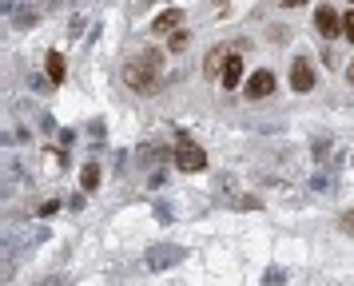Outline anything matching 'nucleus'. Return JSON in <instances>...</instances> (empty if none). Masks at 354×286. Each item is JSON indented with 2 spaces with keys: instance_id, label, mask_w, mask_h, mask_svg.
Returning a JSON list of instances; mask_svg holds the SVG:
<instances>
[{
  "instance_id": "nucleus-2",
  "label": "nucleus",
  "mask_w": 354,
  "mask_h": 286,
  "mask_svg": "<svg viewBox=\"0 0 354 286\" xmlns=\"http://www.w3.org/2000/svg\"><path fill=\"white\" fill-rule=\"evenodd\" d=\"M203 163H207L203 147H195V143H179V151H176V167L179 171H203Z\"/></svg>"
},
{
  "instance_id": "nucleus-15",
  "label": "nucleus",
  "mask_w": 354,
  "mask_h": 286,
  "mask_svg": "<svg viewBox=\"0 0 354 286\" xmlns=\"http://www.w3.org/2000/svg\"><path fill=\"white\" fill-rule=\"evenodd\" d=\"M283 4H287V8H299V4H306V0H283Z\"/></svg>"
},
{
  "instance_id": "nucleus-3",
  "label": "nucleus",
  "mask_w": 354,
  "mask_h": 286,
  "mask_svg": "<svg viewBox=\"0 0 354 286\" xmlns=\"http://www.w3.org/2000/svg\"><path fill=\"white\" fill-rule=\"evenodd\" d=\"M179 258H183L179 247H151L147 251V270H167V267H176Z\"/></svg>"
},
{
  "instance_id": "nucleus-8",
  "label": "nucleus",
  "mask_w": 354,
  "mask_h": 286,
  "mask_svg": "<svg viewBox=\"0 0 354 286\" xmlns=\"http://www.w3.org/2000/svg\"><path fill=\"white\" fill-rule=\"evenodd\" d=\"M44 68H48V79H52V84H60V79L68 76V64H64V52H48V64H44Z\"/></svg>"
},
{
  "instance_id": "nucleus-10",
  "label": "nucleus",
  "mask_w": 354,
  "mask_h": 286,
  "mask_svg": "<svg viewBox=\"0 0 354 286\" xmlns=\"http://www.w3.org/2000/svg\"><path fill=\"white\" fill-rule=\"evenodd\" d=\"M223 60H227V48H215V52L207 56V64H203V72L219 79V72H223Z\"/></svg>"
},
{
  "instance_id": "nucleus-14",
  "label": "nucleus",
  "mask_w": 354,
  "mask_h": 286,
  "mask_svg": "<svg viewBox=\"0 0 354 286\" xmlns=\"http://www.w3.org/2000/svg\"><path fill=\"white\" fill-rule=\"evenodd\" d=\"M338 227H342V231H351V235H354V211H346V215L338 219Z\"/></svg>"
},
{
  "instance_id": "nucleus-17",
  "label": "nucleus",
  "mask_w": 354,
  "mask_h": 286,
  "mask_svg": "<svg viewBox=\"0 0 354 286\" xmlns=\"http://www.w3.org/2000/svg\"><path fill=\"white\" fill-rule=\"evenodd\" d=\"M351 4H354V0H351Z\"/></svg>"
},
{
  "instance_id": "nucleus-7",
  "label": "nucleus",
  "mask_w": 354,
  "mask_h": 286,
  "mask_svg": "<svg viewBox=\"0 0 354 286\" xmlns=\"http://www.w3.org/2000/svg\"><path fill=\"white\" fill-rule=\"evenodd\" d=\"M239 79H243V60H239V52H231V56L223 60L219 84H223V88H239Z\"/></svg>"
},
{
  "instance_id": "nucleus-11",
  "label": "nucleus",
  "mask_w": 354,
  "mask_h": 286,
  "mask_svg": "<svg viewBox=\"0 0 354 286\" xmlns=\"http://www.w3.org/2000/svg\"><path fill=\"white\" fill-rule=\"evenodd\" d=\"M80 183H84V191H96L100 187V167H96V163H88V167H84Z\"/></svg>"
},
{
  "instance_id": "nucleus-1",
  "label": "nucleus",
  "mask_w": 354,
  "mask_h": 286,
  "mask_svg": "<svg viewBox=\"0 0 354 286\" xmlns=\"http://www.w3.org/2000/svg\"><path fill=\"white\" fill-rule=\"evenodd\" d=\"M124 79L136 92H156L163 79V52L160 48H144L140 56H131V64L124 68Z\"/></svg>"
},
{
  "instance_id": "nucleus-4",
  "label": "nucleus",
  "mask_w": 354,
  "mask_h": 286,
  "mask_svg": "<svg viewBox=\"0 0 354 286\" xmlns=\"http://www.w3.org/2000/svg\"><path fill=\"white\" fill-rule=\"evenodd\" d=\"M290 88H295V92H310V88H315V68H310V60L299 56V60L290 64Z\"/></svg>"
},
{
  "instance_id": "nucleus-12",
  "label": "nucleus",
  "mask_w": 354,
  "mask_h": 286,
  "mask_svg": "<svg viewBox=\"0 0 354 286\" xmlns=\"http://www.w3.org/2000/svg\"><path fill=\"white\" fill-rule=\"evenodd\" d=\"M342 32H346V40L354 44V8H351L346 16H342Z\"/></svg>"
},
{
  "instance_id": "nucleus-5",
  "label": "nucleus",
  "mask_w": 354,
  "mask_h": 286,
  "mask_svg": "<svg viewBox=\"0 0 354 286\" xmlns=\"http://www.w3.org/2000/svg\"><path fill=\"white\" fill-rule=\"evenodd\" d=\"M274 92V72H267V68H259L255 76H247V95L251 99H263V95Z\"/></svg>"
},
{
  "instance_id": "nucleus-13",
  "label": "nucleus",
  "mask_w": 354,
  "mask_h": 286,
  "mask_svg": "<svg viewBox=\"0 0 354 286\" xmlns=\"http://www.w3.org/2000/svg\"><path fill=\"white\" fill-rule=\"evenodd\" d=\"M183 48H187V32H176L171 36V52H183Z\"/></svg>"
},
{
  "instance_id": "nucleus-16",
  "label": "nucleus",
  "mask_w": 354,
  "mask_h": 286,
  "mask_svg": "<svg viewBox=\"0 0 354 286\" xmlns=\"http://www.w3.org/2000/svg\"><path fill=\"white\" fill-rule=\"evenodd\" d=\"M346 76H351V79H354V60H351V72H346Z\"/></svg>"
},
{
  "instance_id": "nucleus-6",
  "label": "nucleus",
  "mask_w": 354,
  "mask_h": 286,
  "mask_svg": "<svg viewBox=\"0 0 354 286\" xmlns=\"http://www.w3.org/2000/svg\"><path fill=\"white\" fill-rule=\"evenodd\" d=\"M315 28H319L322 36H338V32H342V16H338L335 8H326V4H322L319 16H315Z\"/></svg>"
},
{
  "instance_id": "nucleus-9",
  "label": "nucleus",
  "mask_w": 354,
  "mask_h": 286,
  "mask_svg": "<svg viewBox=\"0 0 354 286\" xmlns=\"http://www.w3.org/2000/svg\"><path fill=\"white\" fill-rule=\"evenodd\" d=\"M179 20H183V12H179V8H167L151 28H156V32H171V28H179Z\"/></svg>"
}]
</instances>
